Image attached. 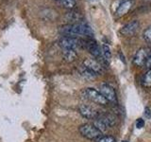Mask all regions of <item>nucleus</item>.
I'll list each match as a JSON object with an SVG mask.
<instances>
[{"label": "nucleus", "instance_id": "nucleus-3", "mask_svg": "<svg viewBox=\"0 0 151 142\" xmlns=\"http://www.w3.org/2000/svg\"><path fill=\"white\" fill-rule=\"evenodd\" d=\"M83 96L85 97V99H89L93 103L99 104V105H103L105 106L109 103V101L104 98L103 95L98 91V90H96L93 88H86L82 91Z\"/></svg>", "mask_w": 151, "mask_h": 142}, {"label": "nucleus", "instance_id": "nucleus-7", "mask_svg": "<svg viewBox=\"0 0 151 142\" xmlns=\"http://www.w3.org/2000/svg\"><path fill=\"white\" fill-rule=\"evenodd\" d=\"M82 65H84L87 69L92 71L93 74L99 75L103 72V65L96 59H85L83 61Z\"/></svg>", "mask_w": 151, "mask_h": 142}, {"label": "nucleus", "instance_id": "nucleus-20", "mask_svg": "<svg viewBox=\"0 0 151 142\" xmlns=\"http://www.w3.org/2000/svg\"><path fill=\"white\" fill-rule=\"evenodd\" d=\"M145 126V121L143 118H138L136 121V127L139 128V129H141V128H143Z\"/></svg>", "mask_w": 151, "mask_h": 142}, {"label": "nucleus", "instance_id": "nucleus-13", "mask_svg": "<svg viewBox=\"0 0 151 142\" xmlns=\"http://www.w3.org/2000/svg\"><path fill=\"white\" fill-rule=\"evenodd\" d=\"M63 60L67 63H72L78 57V53L76 49H63Z\"/></svg>", "mask_w": 151, "mask_h": 142}, {"label": "nucleus", "instance_id": "nucleus-8", "mask_svg": "<svg viewBox=\"0 0 151 142\" xmlns=\"http://www.w3.org/2000/svg\"><path fill=\"white\" fill-rule=\"evenodd\" d=\"M78 111L80 113V115L84 117L85 118H88V120H96L100 115V113L97 112L96 109L90 105H87V104L80 105L78 108Z\"/></svg>", "mask_w": 151, "mask_h": 142}, {"label": "nucleus", "instance_id": "nucleus-23", "mask_svg": "<svg viewBox=\"0 0 151 142\" xmlns=\"http://www.w3.org/2000/svg\"><path fill=\"white\" fill-rule=\"evenodd\" d=\"M123 142H127V141H123Z\"/></svg>", "mask_w": 151, "mask_h": 142}, {"label": "nucleus", "instance_id": "nucleus-10", "mask_svg": "<svg viewBox=\"0 0 151 142\" xmlns=\"http://www.w3.org/2000/svg\"><path fill=\"white\" fill-rule=\"evenodd\" d=\"M132 5H133V1H132V0H124V1H122L116 9V16L122 17L126 15V14L130 11V9L132 8Z\"/></svg>", "mask_w": 151, "mask_h": 142}, {"label": "nucleus", "instance_id": "nucleus-15", "mask_svg": "<svg viewBox=\"0 0 151 142\" xmlns=\"http://www.w3.org/2000/svg\"><path fill=\"white\" fill-rule=\"evenodd\" d=\"M79 73H80V75L82 76V77H84L85 79H87V80L94 79V78H96V74H93L92 71H90L89 69H87L84 65H81V67L79 68Z\"/></svg>", "mask_w": 151, "mask_h": 142}, {"label": "nucleus", "instance_id": "nucleus-2", "mask_svg": "<svg viewBox=\"0 0 151 142\" xmlns=\"http://www.w3.org/2000/svg\"><path fill=\"white\" fill-rule=\"evenodd\" d=\"M78 131L83 137L90 140H96L102 135V133L99 132L96 128V126L93 124H91V123H85V124L79 126Z\"/></svg>", "mask_w": 151, "mask_h": 142}, {"label": "nucleus", "instance_id": "nucleus-11", "mask_svg": "<svg viewBox=\"0 0 151 142\" xmlns=\"http://www.w3.org/2000/svg\"><path fill=\"white\" fill-rule=\"evenodd\" d=\"M98 118H100V120L105 123L107 125L108 128H111L113 127L115 124H116V117L114 115H112V114H100L98 117Z\"/></svg>", "mask_w": 151, "mask_h": 142}, {"label": "nucleus", "instance_id": "nucleus-17", "mask_svg": "<svg viewBox=\"0 0 151 142\" xmlns=\"http://www.w3.org/2000/svg\"><path fill=\"white\" fill-rule=\"evenodd\" d=\"M59 3L64 8L67 9H73L76 6V1L75 0H60Z\"/></svg>", "mask_w": 151, "mask_h": 142}, {"label": "nucleus", "instance_id": "nucleus-22", "mask_svg": "<svg viewBox=\"0 0 151 142\" xmlns=\"http://www.w3.org/2000/svg\"><path fill=\"white\" fill-rule=\"evenodd\" d=\"M57 1H60V0H57Z\"/></svg>", "mask_w": 151, "mask_h": 142}, {"label": "nucleus", "instance_id": "nucleus-6", "mask_svg": "<svg viewBox=\"0 0 151 142\" xmlns=\"http://www.w3.org/2000/svg\"><path fill=\"white\" fill-rule=\"evenodd\" d=\"M99 92H100L104 98H105L109 102H116L117 101V97L115 90L113 89L111 85L107 83H102L99 86Z\"/></svg>", "mask_w": 151, "mask_h": 142}, {"label": "nucleus", "instance_id": "nucleus-1", "mask_svg": "<svg viewBox=\"0 0 151 142\" xmlns=\"http://www.w3.org/2000/svg\"><path fill=\"white\" fill-rule=\"evenodd\" d=\"M60 32L64 36H86L91 38L93 35V31L91 27L86 25V24H71V25L63 26L60 28Z\"/></svg>", "mask_w": 151, "mask_h": 142}, {"label": "nucleus", "instance_id": "nucleus-12", "mask_svg": "<svg viewBox=\"0 0 151 142\" xmlns=\"http://www.w3.org/2000/svg\"><path fill=\"white\" fill-rule=\"evenodd\" d=\"M102 58L104 64H109L111 59V47L108 44H103L102 46Z\"/></svg>", "mask_w": 151, "mask_h": 142}, {"label": "nucleus", "instance_id": "nucleus-16", "mask_svg": "<svg viewBox=\"0 0 151 142\" xmlns=\"http://www.w3.org/2000/svg\"><path fill=\"white\" fill-rule=\"evenodd\" d=\"M93 124L96 126V129L99 131V132H101V133H104V132H106L109 128L107 127V125L105 124V123H104L100 118H96V120H94V121H93Z\"/></svg>", "mask_w": 151, "mask_h": 142}, {"label": "nucleus", "instance_id": "nucleus-14", "mask_svg": "<svg viewBox=\"0 0 151 142\" xmlns=\"http://www.w3.org/2000/svg\"><path fill=\"white\" fill-rule=\"evenodd\" d=\"M142 85L145 88H151V68L148 69L143 76L142 79Z\"/></svg>", "mask_w": 151, "mask_h": 142}, {"label": "nucleus", "instance_id": "nucleus-19", "mask_svg": "<svg viewBox=\"0 0 151 142\" xmlns=\"http://www.w3.org/2000/svg\"><path fill=\"white\" fill-rule=\"evenodd\" d=\"M96 142H115V139L113 136L104 135V136H100L98 139H96Z\"/></svg>", "mask_w": 151, "mask_h": 142}, {"label": "nucleus", "instance_id": "nucleus-9", "mask_svg": "<svg viewBox=\"0 0 151 142\" xmlns=\"http://www.w3.org/2000/svg\"><path fill=\"white\" fill-rule=\"evenodd\" d=\"M139 25H140V24L137 20L131 21L129 23H127L126 26L123 27L121 28L120 32L125 36H131V35H133L137 30H138Z\"/></svg>", "mask_w": 151, "mask_h": 142}, {"label": "nucleus", "instance_id": "nucleus-4", "mask_svg": "<svg viewBox=\"0 0 151 142\" xmlns=\"http://www.w3.org/2000/svg\"><path fill=\"white\" fill-rule=\"evenodd\" d=\"M151 55V49L150 47H141L138 50L136 51V53L134 54L133 57V64L141 67L146 64L147 61L149 59V57Z\"/></svg>", "mask_w": 151, "mask_h": 142}, {"label": "nucleus", "instance_id": "nucleus-18", "mask_svg": "<svg viewBox=\"0 0 151 142\" xmlns=\"http://www.w3.org/2000/svg\"><path fill=\"white\" fill-rule=\"evenodd\" d=\"M143 38L146 43H151V25L148 26L143 32Z\"/></svg>", "mask_w": 151, "mask_h": 142}, {"label": "nucleus", "instance_id": "nucleus-5", "mask_svg": "<svg viewBox=\"0 0 151 142\" xmlns=\"http://www.w3.org/2000/svg\"><path fill=\"white\" fill-rule=\"evenodd\" d=\"M59 44L63 49H77L78 47L84 46V41L79 40L77 37L64 36L60 40Z\"/></svg>", "mask_w": 151, "mask_h": 142}, {"label": "nucleus", "instance_id": "nucleus-21", "mask_svg": "<svg viewBox=\"0 0 151 142\" xmlns=\"http://www.w3.org/2000/svg\"><path fill=\"white\" fill-rule=\"evenodd\" d=\"M145 65H146V66H151V55H150L149 59H148L147 63H146V64H145Z\"/></svg>", "mask_w": 151, "mask_h": 142}]
</instances>
